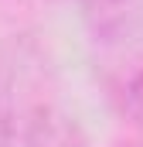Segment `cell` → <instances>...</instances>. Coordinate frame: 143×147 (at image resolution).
Returning <instances> with one entry per match:
<instances>
[{
	"mask_svg": "<svg viewBox=\"0 0 143 147\" xmlns=\"http://www.w3.org/2000/svg\"><path fill=\"white\" fill-rule=\"evenodd\" d=\"M136 147H143V144H136Z\"/></svg>",
	"mask_w": 143,
	"mask_h": 147,
	"instance_id": "obj_6",
	"label": "cell"
},
{
	"mask_svg": "<svg viewBox=\"0 0 143 147\" xmlns=\"http://www.w3.org/2000/svg\"><path fill=\"white\" fill-rule=\"evenodd\" d=\"M112 106L123 120L143 127V58H133L112 79Z\"/></svg>",
	"mask_w": 143,
	"mask_h": 147,
	"instance_id": "obj_3",
	"label": "cell"
},
{
	"mask_svg": "<svg viewBox=\"0 0 143 147\" xmlns=\"http://www.w3.org/2000/svg\"><path fill=\"white\" fill-rule=\"evenodd\" d=\"M78 14L96 41H119L133 31L143 0H75Z\"/></svg>",
	"mask_w": 143,
	"mask_h": 147,
	"instance_id": "obj_2",
	"label": "cell"
},
{
	"mask_svg": "<svg viewBox=\"0 0 143 147\" xmlns=\"http://www.w3.org/2000/svg\"><path fill=\"white\" fill-rule=\"evenodd\" d=\"M48 3H55V0H0V7H7V10H34V7H48Z\"/></svg>",
	"mask_w": 143,
	"mask_h": 147,
	"instance_id": "obj_5",
	"label": "cell"
},
{
	"mask_svg": "<svg viewBox=\"0 0 143 147\" xmlns=\"http://www.w3.org/2000/svg\"><path fill=\"white\" fill-rule=\"evenodd\" d=\"M14 130H17L14 92H10V86L0 79V147H10V144H14Z\"/></svg>",
	"mask_w": 143,
	"mask_h": 147,
	"instance_id": "obj_4",
	"label": "cell"
},
{
	"mask_svg": "<svg viewBox=\"0 0 143 147\" xmlns=\"http://www.w3.org/2000/svg\"><path fill=\"white\" fill-rule=\"evenodd\" d=\"M17 147H89V137L75 116L61 113L51 103H37L21 123Z\"/></svg>",
	"mask_w": 143,
	"mask_h": 147,
	"instance_id": "obj_1",
	"label": "cell"
}]
</instances>
